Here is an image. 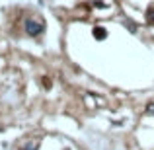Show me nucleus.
<instances>
[{"mask_svg":"<svg viewBox=\"0 0 154 150\" xmlns=\"http://www.w3.org/2000/svg\"><path fill=\"white\" fill-rule=\"evenodd\" d=\"M23 150H35V144H27V146L23 148Z\"/></svg>","mask_w":154,"mask_h":150,"instance_id":"20e7f679","label":"nucleus"},{"mask_svg":"<svg viewBox=\"0 0 154 150\" xmlns=\"http://www.w3.org/2000/svg\"><path fill=\"white\" fill-rule=\"evenodd\" d=\"M26 31L29 35H39L43 31V23L37 22V20H27L26 22Z\"/></svg>","mask_w":154,"mask_h":150,"instance_id":"f257e3e1","label":"nucleus"},{"mask_svg":"<svg viewBox=\"0 0 154 150\" xmlns=\"http://www.w3.org/2000/svg\"><path fill=\"white\" fill-rule=\"evenodd\" d=\"M94 35L98 39H103L105 37V29H102V27H96V29H94Z\"/></svg>","mask_w":154,"mask_h":150,"instance_id":"f03ea898","label":"nucleus"},{"mask_svg":"<svg viewBox=\"0 0 154 150\" xmlns=\"http://www.w3.org/2000/svg\"><path fill=\"white\" fill-rule=\"evenodd\" d=\"M148 22L154 23V10H148Z\"/></svg>","mask_w":154,"mask_h":150,"instance_id":"7ed1b4c3","label":"nucleus"}]
</instances>
